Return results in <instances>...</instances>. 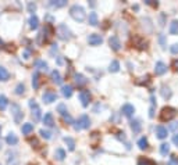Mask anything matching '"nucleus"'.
I'll return each instance as SVG.
<instances>
[{
	"instance_id": "cd10ccee",
	"label": "nucleus",
	"mask_w": 178,
	"mask_h": 165,
	"mask_svg": "<svg viewBox=\"0 0 178 165\" xmlns=\"http://www.w3.org/2000/svg\"><path fill=\"white\" fill-rule=\"evenodd\" d=\"M169 153H170V144L169 143L160 144V154L161 156H167Z\"/></svg>"
},
{
	"instance_id": "bb28decb",
	"label": "nucleus",
	"mask_w": 178,
	"mask_h": 165,
	"mask_svg": "<svg viewBox=\"0 0 178 165\" xmlns=\"http://www.w3.org/2000/svg\"><path fill=\"white\" fill-rule=\"evenodd\" d=\"M89 24L92 25V27H96L99 22H97V14L95 11H92L91 14H89Z\"/></svg>"
},
{
	"instance_id": "6ab92c4d",
	"label": "nucleus",
	"mask_w": 178,
	"mask_h": 165,
	"mask_svg": "<svg viewBox=\"0 0 178 165\" xmlns=\"http://www.w3.org/2000/svg\"><path fill=\"white\" fill-rule=\"evenodd\" d=\"M29 27H31V29H36L39 27V18L35 14L31 15V18H29Z\"/></svg>"
},
{
	"instance_id": "2eb2a0df",
	"label": "nucleus",
	"mask_w": 178,
	"mask_h": 165,
	"mask_svg": "<svg viewBox=\"0 0 178 165\" xmlns=\"http://www.w3.org/2000/svg\"><path fill=\"white\" fill-rule=\"evenodd\" d=\"M74 81H75V83L78 85V86H84V85H86V78H85L82 74H75L74 75Z\"/></svg>"
},
{
	"instance_id": "5701e85b",
	"label": "nucleus",
	"mask_w": 178,
	"mask_h": 165,
	"mask_svg": "<svg viewBox=\"0 0 178 165\" xmlns=\"http://www.w3.org/2000/svg\"><path fill=\"white\" fill-rule=\"evenodd\" d=\"M148 146H149V141H148V139L143 136V138H141L138 140V147L141 148V150H146L148 148Z\"/></svg>"
},
{
	"instance_id": "58836bf2",
	"label": "nucleus",
	"mask_w": 178,
	"mask_h": 165,
	"mask_svg": "<svg viewBox=\"0 0 178 165\" xmlns=\"http://www.w3.org/2000/svg\"><path fill=\"white\" fill-rule=\"evenodd\" d=\"M170 51H171L172 54H178V43H175V45H172L171 47H170Z\"/></svg>"
},
{
	"instance_id": "49530a36",
	"label": "nucleus",
	"mask_w": 178,
	"mask_h": 165,
	"mask_svg": "<svg viewBox=\"0 0 178 165\" xmlns=\"http://www.w3.org/2000/svg\"><path fill=\"white\" fill-rule=\"evenodd\" d=\"M24 56H25L24 58H29V53H28V51H25V53H24Z\"/></svg>"
},
{
	"instance_id": "f3484780",
	"label": "nucleus",
	"mask_w": 178,
	"mask_h": 165,
	"mask_svg": "<svg viewBox=\"0 0 178 165\" xmlns=\"http://www.w3.org/2000/svg\"><path fill=\"white\" fill-rule=\"evenodd\" d=\"M50 76H51V81L55 82V83H57V85H60L61 82H63V79H61V75H60V72H59L57 69H55V71H51Z\"/></svg>"
},
{
	"instance_id": "f704fd0d",
	"label": "nucleus",
	"mask_w": 178,
	"mask_h": 165,
	"mask_svg": "<svg viewBox=\"0 0 178 165\" xmlns=\"http://www.w3.org/2000/svg\"><path fill=\"white\" fill-rule=\"evenodd\" d=\"M25 93V86L24 83H18L17 86H15V94H18V96H21V94Z\"/></svg>"
},
{
	"instance_id": "de8ad7c7",
	"label": "nucleus",
	"mask_w": 178,
	"mask_h": 165,
	"mask_svg": "<svg viewBox=\"0 0 178 165\" xmlns=\"http://www.w3.org/2000/svg\"><path fill=\"white\" fill-rule=\"evenodd\" d=\"M0 133H2V128H0Z\"/></svg>"
},
{
	"instance_id": "37998d69",
	"label": "nucleus",
	"mask_w": 178,
	"mask_h": 165,
	"mask_svg": "<svg viewBox=\"0 0 178 165\" xmlns=\"http://www.w3.org/2000/svg\"><path fill=\"white\" fill-rule=\"evenodd\" d=\"M172 143H174L175 146H177V147H178V133H177V135H174V136H172Z\"/></svg>"
},
{
	"instance_id": "0eeeda50",
	"label": "nucleus",
	"mask_w": 178,
	"mask_h": 165,
	"mask_svg": "<svg viewBox=\"0 0 178 165\" xmlns=\"http://www.w3.org/2000/svg\"><path fill=\"white\" fill-rule=\"evenodd\" d=\"M29 107L32 110V117L35 121H39L40 119V108L39 105L35 103V100H29Z\"/></svg>"
},
{
	"instance_id": "a18cd8bd",
	"label": "nucleus",
	"mask_w": 178,
	"mask_h": 165,
	"mask_svg": "<svg viewBox=\"0 0 178 165\" xmlns=\"http://www.w3.org/2000/svg\"><path fill=\"white\" fill-rule=\"evenodd\" d=\"M177 123H172V125L171 126H170V129H171V130H175V129H177Z\"/></svg>"
},
{
	"instance_id": "393cba45",
	"label": "nucleus",
	"mask_w": 178,
	"mask_h": 165,
	"mask_svg": "<svg viewBox=\"0 0 178 165\" xmlns=\"http://www.w3.org/2000/svg\"><path fill=\"white\" fill-rule=\"evenodd\" d=\"M7 105H9V100H7V97L4 96V94H0V110H2V111L6 110Z\"/></svg>"
},
{
	"instance_id": "4468645a",
	"label": "nucleus",
	"mask_w": 178,
	"mask_h": 165,
	"mask_svg": "<svg viewBox=\"0 0 178 165\" xmlns=\"http://www.w3.org/2000/svg\"><path fill=\"white\" fill-rule=\"evenodd\" d=\"M43 123H45V126H53V123H55V119H53V114L51 112H46L45 117H43Z\"/></svg>"
},
{
	"instance_id": "7c9ffc66",
	"label": "nucleus",
	"mask_w": 178,
	"mask_h": 165,
	"mask_svg": "<svg viewBox=\"0 0 178 165\" xmlns=\"http://www.w3.org/2000/svg\"><path fill=\"white\" fill-rule=\"evenodd\" d=\"M67 4V0H51L50 6L53 7H64Z\"/></svg>"
},
{
	"instance_id": "a211bd4d",
	"label": "nucleus",
	"mask_w": 178,
	"mask_h": 165,
	"mask_svg": "<svg viewBox=\"0 0 178 165\" xmlns=\"http://www.w3.org/2000/svg\"><path fill=\"white\" fill-rule=\"evenodd\" d=\"M61 93H63L64 97H71L73 96V86L71 85H64L61 87Z\"/></svg>"
},
{
	"instance_id": "b1692460",
	"label": "nucleus",
	"mask_w": 178,
	"mask_h": 165,
	"mask_svg": "<svg viewBox=\"0 0 178 165\" xmlns=\"http://www.w3.org/2000/svg\"><path fill=\"white\" fill-rule=\"evenodd\" d=\"M55 157L59 161H63V160L66 158V151H64L63 148H57V150L55 151Z\"/></svg>"
},
{
	"instance_id": "412c9836",
	"label": "nucleus",
	"mask_w": 178,
	"mask_h": 165,
	"mask_svg": "<svg viewBox=\"0 0 178 165\" xmlns=\"http://www.w3.org/2000/svg\"><path fill=\"white\" fill-rule=\"evenodd\" d=\"M131 129L134 130V133H139V132H141V129H142L141 122H139L138 119L132 121V122H131Z\"/></svg>"
},
{
	"instance_id": "473e14b6",
	"label": "nucleus",
	"mask_w": 178,
	"mask_h": 165,
	"mask_svg": "<svg viewBox=\"0 0 178 165\" xmlns=\"http://www.w3.org/2000/svg\"><path fill=\"white\" fill-rule=\"evenodd\" d=\"M57 112L61 115V117H64V115H66V114H68V111H67V107H66V104H63V103H61V104H59V105H57Z\"/></svg>"
},
{
	"instance_id": "423d86ee",
	"label": "nucleus",
	"mask_w": 178,
	"mask_h": 165,
	"mask_svg": "<svg viewBox=\"0 0 178 165\" xmlns=\"http://www.w3.org/2000/svg\"><path fill=\"white\" fill-rule=\"evenodd\" d=\"M91 99H92V96H91V93H89V90H81V92H79V100H81L84 107H88V105H89Z\"/></svg>"
},
{
	"instance_id": "20e7f679",
	"label": "nucleus",
	"mask_w": 178,
	"mask_h": 165,
	"mask_svg": "<svg viewBox=\"0 0 178 165\" xmlns=\"http://www.w3.org/2000/svg\"><path fill=\"white\" fill-rule=\"evenodd\" d=\"M89 126H91V119H89L88 115L84 114L78 118V121L75 122L74 128H75V130H82V129H88Z\"/></svg>"
},
{
	"instance_id": "aec40b11",
	"label": "nucleus",
	"mask_w": 178,
	"mask_h": 165,
	"mask_svg": "<svg viewBox=\"0 0 178 165\" xmlns=\"http://www.w3.org/2000/svg\"><path fill=\"white\" fill-rule=\"evenodd\" d=\"M9 78H10L9 71H7L4 67H0V81L6 82V81H9Z\"/></svg>"
},
{
	"instance_id": "1a4fd4ad",
	"label": "nucleus",
	"mask_w": 178,
	"mask_h": 165,
	"mask_svg": "<svg viewBox=\"0 0 178 165\" xmlns=\"http://www.w3.org/2000/svg\"><path fill=\"white\" fill-rule=\"evenodd\" d=\"M88 42L92 46H99L103 43V38L100 35H97V33H92V35L88 36Z\"/></svg>"
},
{
	"instance_id": "c03bdc74",
	"label": "nucleus",
	"mask_w": 178,
	"mask_h": 165,
	"mask_svg": "<svg viewBox=\"0 0 178 165\" xmlns=\"http://www.w3.org/2000/svg\"><path fill=\"white\" fill-rule=\"evenodd\" d=\"M172 67H174V69L177 71L178 69V61H172Z\"/></svg>"
},
{
	"instance_id": "c756f323",
	"label": "nucleus",
	"mask_w": 178,
	"mask_h": 165,
	"mask_svg": "<svg viewBox=\"0 0 178 165\" xmlns=\"http://www.w3.org/2000/svg\"><path fill=\"white\" fill-rule=\"evenodd\" d=\"M39 72H35V74H33V76H32V86H33V89H38V87H39Z\"/></svg>"
},
{
	"instance_id": "f257e3e1",
	"label": "nucleus",
	"mask_w": 178,
	"mask_h": 165,
	"mask_svg": "<svg viewBox=\"0 0 178 165\" xmlns=\"http://www.w3.org/2000/svg\"><path fill=\"white\" fill-rule=\"evenodd\" d=\"M70 15L78 22H82L85 18H86V13H85L84 7L78 6V4H74V6L70 9Z\"/></svg>"
},
{
	"instance_id": "9b49d317",
	"label": "nucleus",
	"mask_w": 178,
	"mask_h": 165,
	"mask_svg": "<svg viewBox=\"0 0 178 165\" xmlns=\"http://www.w3.org/2000/svg\"><path fill=\"white\" fill-rule=\"evenodd\" d=\"M121 112H123L125 117L131 118L134 115V112H135V107H134L132 104H124L123 108H121Z\"/></svg>"
},
{
	"instance_id": "ddd939ff",
	"label": "nucleus",
	"mask_w": 178,
	"mask_h": 165,
	"mask_svg": "<svg viewBox=\"0 0 178 165\" xmlns=\"http://www.w3.org/2000/svg\"><path fill=\"white\" fill-rule=\"evenodd\" d=\"M167 133H169V130H167V128H164V126L159 125L156 128V136L159 139H166L167 138Z\"/></svg>"
},
{
	"instance_id": "a19ab883",
	"label": "nucleus",
	"mask_w": 178,
	"mask_h": 165,
	"mask_svg": "<svg viewBox=\"0 0 178 165\" xmlns=\"http://www.w3.org/2000/svg\"><path fill=\"white\" fill-rule=\"evenodd\" d=\"M36 65L38 67H42V68H45V69L47 68V64H46L45 61H36Z\"/></svg>"
},
{
	"instance_id": "72a5a7b5",
	"label": "nucleus",
	"mask_w": 178,
	"mask_h": 165,
	"mask_svg": "<svg viewBox=\"0 0 178 165\" xmlns=\"http://www.w3.org/2000/svg\"><path fill=\"white\" fill-rule=\"evenodd\" d=\"M135 43H136V47L138 49H146L148 46H146V42L142 38H135Z\"/></svg>"
},
{
	"instance_id": "e433bc0d",
	"label": "nucleus",
	"mask_w": 178,
	"mask_h": 165,
	"mask_svg": "<svg viewBox=\"0 0 178 165\" xmlns=\"http://www.w3.org/2000/svg\"><path fill=\"white\" fill-rule=\"evenodd\" d=\"M138 165H156V164H154L153 161H150V160L145 158V157H142V158H139Z\"/></svg>"
},
{
	"instance_id": "79ce46f5",
	"label": "nucleus",
	"mask_w": 178,
	"mask_h": 165,
	"mask_svg": "<svg viewBox=\"0 0 178 165\" xmlns=\"http://www.w3.org/2000/svg\"><path fill=\"white\" fill-rule=\"evenodd\" d=\"M169 165H178V160L175 158V156H172L171 157V161H170V164Z\"/></svg>"
},
{
	"instance_id": "39448f33",
	"label": "nucleus",
	"mask_w": 178,
	"mask_h": 165,
	"mask_svg": "<svg viewBox=\"0 0 178 165\" xmlns=\"http://www.w3.org/2000/svg\"><path fill=\"white\" fill-rule=\"evenodd\" d=\"M11 115L14 118L15 123H20L22 121V118H24V112H22L21 107L17 103H11Z\"/></svg>"
},
{
	"instance_id": "f03ea898",
	"label": "nucleus",
	"mask_w": 178,
	"mask_h": 165,
	"mask_svg": "<svg viewBox=\"0 0 178 165\" xmlns=\"http://www.w3.org/2000/svg\"><path fill=\"white\" fill-rule=\"evenodd\" d=\"M177 115V110L174 107H163L161 108V111H160V121H163V122H169L171 121L172 118Z\"/></svg>"
},
{
	"instance_id": "9d476101",
	"label": "nucleus",
	"mask_w": 178,
	"mask_h": 165,
	"mask_svg": "<svg viewBox=\"0 0 178 165\" xmlns=\"http://www.w3.org/2000/svg\"><path fill=\"white\" fill-rule=\"evenodd\" d=\"M109 45H110V47L113 49L114 51H118L121 49V42H120V39H118V36H110V39H109Z\"/></svg>"
},
{
	"instance_id": "a878e982",
	"label": "nucleus",
	"mask_w": 178,
	"mask_h": 165,
	"mask_svg": "<svg viewBox=\"0 0 178 165\" xmlns=\"http://www.w3.org/2000/svg\"><path fill=\"white\" fill-rule=\"evenodd\" d=\"M170 33L171 35H178V21L174 20V21L170 24Z\"/></svg>"
},
{
	"instance_id": "dca6fc26",
	"label": "nucleus",
	"mask_w": 178,
	"mask_h": 165,
	"mask_svg": "<svg viewBox=\"0 0 178 165\" xmlns=\"http://www.w3.org/2000/svg\"><path fill=\"white\" fill-rule=\"evenodd\" d=\"M6 141H7V144H10V146H15V144L18 143V138L15 136V133H9L7 135V138H6Z\"/></svg>"
},
{
	"instance_id": "7ed1b4c3",
	"label": "nucleus",
	"mask_w": 178,
	"mask_h": 165,
	"mask_svg": "<svg viewBox=\"0 0 178 165\" xmlns=\"http://www.w3.org/2000/svg\"><path fill=\"white\" fill-rule=\"evenodd\" d=\"M57 36L60 38L61 40H70L71 38H73V33H71V31L67 28V25H64V24H60L57 27Z\"/></svg>"
},
{
	"instance_id": "4be33fe9",
	"label": "nucleus",
	"mask_w": 178,
	"mask_h": 165,
	"mask_svg": "<svg viewBox=\"0 0 178 165\" xmlns=\"http://www.w3.org/2000/svg\"><path fill=\"white\" fill-rule=\"evenodd\" d=\"M21 130H22V133H24V135H29V133L33 130V123H29V122L24 123V125H22V128H21Z\"/></svg>"
},
{
	"instance_id": "c9c22d12",
	"label": "nucleus",
	"mask_w": 178,
	"mask_h": 165,
	"mask_svg": "<svg viewBox=\"0 0 178 165\" xmlns=\"http://www.w3.org/2000/svg\"><path fill=\"white\" fill-rule=\"evenodd\" d=\"M161 96H163L164 99H170V97H171V90H170L169 87L163 86L161 87Z\"/></svg>"
},
{
	"instance_id": "ea45409f",
	"label": "nucleus",
	"mask_w": 178,
	"mask_h": 165,
	"mask_svg": "<svg viewBox=\"0 0 178 165\" xmlns=\"http://www.w3.org/2000/svg\"><path fill=\"white\" fill-rule=\"evenodd\" d=\"M28 10H29L31 13H33L35 10H36V4H35V3H28Z\"/></svg>"
},
{
	"instance_id": "2f4dec72",
	"label": "nucleus",
	"mask_w": 178,
	"mask_h": 165,
	"mask_svg": "<svg viewBox=\"0 0 178 165\" xmlns=\"http://www.w3.org/2000/svg\"><path fill=\"white\" fill-rule=\"evenodd\" d=\"M109 69H110V72H118V69H120V63H118L117 60H113Z\"/></svg>"
},
{
	"instance_id": "f8f14e48",
	"label": "nucleus",
	"mask_w": 178,
	"mask_h": 165,
	"mask_svg": "<svg viewBox=\"0 0 178 165\" xmlns=\"http://www.w3.org/2000/svg\"><path fill=\"white\" fill-rule=\"evenodd\" d=\"M166 71H167L166 64L161 63V61L156 63V65H154V74H156V75H163V74H166Z\"/></svg>"
},
{
	"instance_id": "c85d7f7f",
	"label": "nucleus",
	"mask_w": 178,
	"mask_h": 165,
	"mask_svg": "<svg viewBox=\"0 0 178 165\" xmlns=\"http://www.w3.org/2000/svg\"><path fill=\"white\" fill-rule=\"evenodd\" d=\"M64 141H66V144L68 146V148L71 151L75 150V141H74L73 138H64Z\"/></svg>"
},
{
	"instance_id": "6e6552de",
	"label": "nucleus",
	"mask_w": 178,
	"mask_h": 165,
	"mask_svg": "<svg viewBox=\"0 0 178 165\" xmlns=\"http://www.w3.org/2000/svg\"><path fill=\"white\" fill-rule=\"evenodd\" d=\"M43 101L46 103V104H51L53 101H56L57 100V94L55 93V92H51V90H47V92H45L42 96Z\"/></svg>"
},
{
	"instance_id": "4c0bfd02",
	"label": "nucleus",
	"mask_w": 178,
	"mask_h": 165,
	"mask_svg": "<svg viewBox=\"0 0 178 165\" xmlns=\"http://www.w3.org/2000/svg\"><path fill=\"white\" fill-rule=\"evenodd\" d=\"M39 135L42 136V138H45V139H50L51 138V133L49 132V130H45V129H40V132H39Z\"/></svg>"
}]
</instances>
